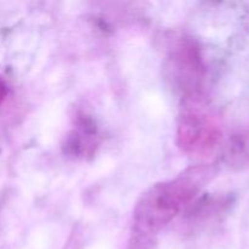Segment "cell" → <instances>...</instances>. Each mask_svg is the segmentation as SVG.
Returning <instances> with one entry per match:
<instances>
[{"label": "cell", "instance_id": "1", "mask_svg": "<svg viewBox=\"0 0 249 249\" xmlns=\"http://www.w3.org/2000/svg\"><path fill=\"white\" fill-rule=\"evenodd\" d=\"M209 178L211 168L197 165L174 179L152 185L135 204L134 232L142 238L157 235L196 198Z\"/></svg>", "mask_w": 249, "mask_h": 249}, {"label": "cell", "instance_id": "3", "mask_svg": "<svg viewBox=\"0 0 249 249\" xmlns=\"http://www.w3.org/2000/svg\"><path fill=\"white\" fill-rule=\"evenodd\" d=\"M168 70L182 101H202L206 66L198 44L189 36L173 40L168 53Z\"/></svg>", "mask_w": 249, "mask_h": 249}, {"label": "cell", "instance_id": "2", "mask_svg": "<svg viewBox=\"0 0 249 249\" xmlns=\"http://www.w3.org/2000/svg\"><path fill=\"white\" fill-rule=\"evenodd\" d=\"M223 133L218 122L202 107V101H182L177 124V145L190 157L209 158L220 146Z\"/></svg>", "mask_w": 249, "mask_h": 249}, {"label": "cell", "instance_id": "5", "mask_svg": "<svg viewBox=\"0 0 249 249\" xmlns=\"http://www.w3.org/2000/svg\"><path fill=\"white\" fill-rule=\"evenodd\" d=\"M225 160L237 167L249 164V123L230 136L225 147Z\"/></svg>", "mask_w": 249, "mask_h": 249}, {"label": "cell", "instance_id": "4", "mask_svg": "<svg viewBox=\"0 0 249 249\" xmlns=\"http://www.w3.org/2000/svg\"><path fill=\"white\" fill-rule=\"evenodd\" d=\"M74 129L68 134L65 143V151L73 157H87L94 153L99 145L97 129L95 123L88 116H77Z\"/></svg>", "mask_w": 249, "mask_h": 249}, {"label": "cell", "instance_id": "6", "mask_svg": "<svg viewBox=\"0 0 249 249\" xmlns=\"http://www.w3.org/2000/svg\"><path fill=\"white\" fill-rule=\"evenodd\" d=\"M7 96V85L5 80L0 77V104L6 99Z\"/></svg>", "mask_w": 249, "mask_h": 249}]
</instances>
